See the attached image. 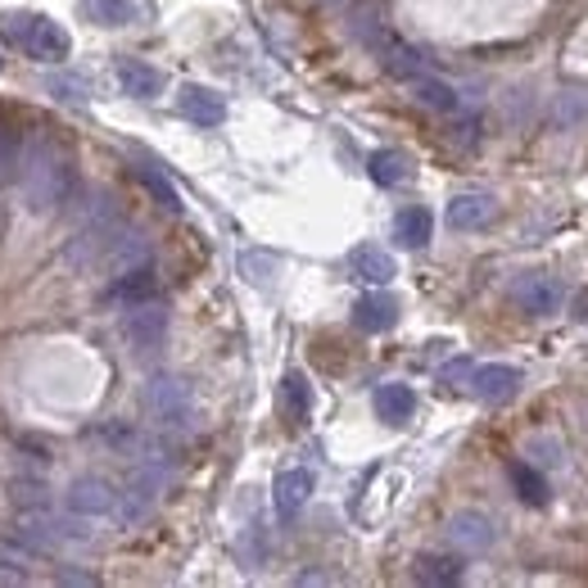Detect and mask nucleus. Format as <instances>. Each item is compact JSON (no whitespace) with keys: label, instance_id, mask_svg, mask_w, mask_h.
Segmentation results:
<instances>
[{"label":"nucleus","instance_id":"nucleus-1","mask_svg":"<svg viewBox=\"0 0 588 588\" xmlns=\"http://www.w3.org/2000/svg\"><path fill=\"white\" fill-rule=\"evenodd\" d=\"M19 185H23L27 204H33L37 213H50L59 204H69V195L77 191V172H73L69 149L59 145L50 132L27 136L23 159H19Z\"/></svg>","mask_w":588,"mask_h":588},{"label":"nucleus","instance_id":"nucleus-2","mask_svg":"<svg viewBox=\"0 0 588 588\" xmlns=\"http://www.w3.org/2000/svg\"><path fill=\"white\" fill-rule=\"evenodd\" d=\"M0 33H5L19 50L41 59V64H59V59H69V50H73L64 27H59L50 14H33V10L5 14V19H0Z\"/></svg>","mask_w":588,"mask_h":588},{"label":"nucleus","instance_id":"nucleus-3","mask_svg":"<svg viewBox=\"0 0 588 588\" xmlns=\"http://www.w3.org/2000/svg\"><path fill=\"white\" fill-rule=\"evenodd\" d=\"M145 417L159 430H191L195 425V394L177 376H154L145 385Z\"/></svg>","mask_w":588,"mask_h":588},{"label":"nucleus","instance_id":"nucleus-4","mask_svg":"<svg viewBox=\"0 0 588 588\" xmlns=\"http://www.w3.org/2000/svg\"><path fill=\"white\" fill-rule=\"evenodd\" d=\"M164 484H168V461H159V457L136 461V471L128 476V484H122V499H118V507H113V512H118V520H128V525L145 520V516H149V507L159 503Z\"/></svg>","mask_w":588,"mask_h":588},{"label":"nucleus","instance_id":"nucleus-5","mask_svg":"<svg viewBox=\"0 0 588 588\" xmlns=\"http://www.w3.org/2000/svg\"><path fill=\"white\" fill-rule=\"evenodd\" d=\"M122 339L132 345L136 358H149L164 349L168 339V313L159 299H145V303H132L128 313H122Z\"/></svg>","mask_w":588,"mask_h":588},{"label":"nucleus","instance_id":"nucleus-6","mask_svg":"<svg viewBox=\"0 0 588 588\" xmlns=\"http://www.w3.org/2000/svg\"><path fill=\"white\" fill-rule=\"evenodd\" d=\"M512 299L520 313H530V317H552V313H562V286L552 281V276H535V272H525L512 281Z\"/></svg>","mask_w":588,"mask_h":588},{"label":"nucleus","instance_id":"nucleus-7","mask_svg":"<svg viewBox=\"0 0 588 588\" xmlns=\"http://www.w3.org/2000/svg\"><path fill=\"white\" fill-rule=\"evenodd\" d=\"M461 385H467L480 404H507V398L520 389V371L507 367V362H480V367L467 371Z\"/></svg>","mask_w":588,"mask_h":588},{"label":"nucleus","instance_id":"nucleus-8","mask_svg":"<svg viewBox=\"0 0 588 588\" xmlns=\"http://www.w3.org/2000/svg\"><path fill=\"white\" fill-rule=\"evenodd\" d=\"M177 109H181V118H191L195 128H223L227 122V100L213 86H200V82H185L177 91Z\"/></svg>","mask_w":588,"mask_h":588},{"label":"nucleus","instance_id":"nucleus-9","mask_svg":"<svg viewBox=\"0 0 588 588\" xmlns=\"http://www.w3.org/2000/svg\"><path fill=\"white\" fill-rule=\"evenodd\" d=\"M493 539H499V530H493V520L484 512H457L448 520V543L457 552H489Z\"/></svg>","mask_w":588,"mask_h":588},{"label":"nucleus","instance_id":"nucleus-10","mask_svg":"<svg viewBox=\"0 0 588 588\" xmlns=\"http://www.w3.org/2000/svg\"><path fill=\"white\" fill-rule=\"evenodd\" d=\"M113 507H118V493H113L109 480L82 476V480L69 484V512H77V516H109Z\"/></svg>","mask_w":588,"mask_h":588},{"label":"nucleus","instance_id":"nucleus-11","mask_svg":"<svg viewBox=\"0 0 588 588\" xmlns=\"http://www.w3.org/2000/svg\"><path fill=\"white\" fill-rule=\"evenodd\" d=\"M349 272L362 286H389L398 276V263H394L389 250H381V244H358V250L349 254Z\"/></svg>","mask_w":588,"mask_h":588},{"label":"nucleus","instance_id":"nucleus-12","mask_svg":"<svg viewBox=\"0 0 588 588\" xmlns=\"http://www.w3.org/2000/svg\"><path fill=\"white\" fill-rule=\"evenodd\" d=\"M493 218H499V200L480 195V191L457 195V200L448 204V227H453V231H484Z\"/></svg>","mask_w":588,"mask_h":588},{"label":"nucleus","instance_id":"nucleus-13","mask_svg":"<svg viewBox=\"0 0 588 588\" xmlns=\"http://www.w3.org/2000/svg\"><path fill=\"white\" fill-rule=\"evenodd\" d=\"M118 86L132 100H159L164 96V73L145 64V59H118Z\"/></svg>","mask_w":588,"mask_h":588},{"label":"nucleus","instance_id":"nucleus-14","mask_svg":"<svg viewBox=\"0 0 588 588\" xmlns=\"http://www.w3.org/2000/svg\"><path fill=\"white\" fill-rule=\"evenodd\" d=\"M159 295V272H154L149 263L132 267V272H118L113 276V286H109V303H122V308H132V303H145Z\"/></svg>","mask_w":588,"mask_h":588},{"label":"nucleus","instance_id":"nucleus-15","mask_svg":"<svg viewBox=\"0 0 588 588\" xmlns=\"http://www.w3.org/2000/svg\"><path fill=\"white\" fill-rule=\"evenodd\" d=\"M371 408H376L381 421L404 425V421H412V412H417V394H412V385H404V381H385V385H376V394H371Z\"/></svg>","mask_w":588,"mask_h":588},{"label":"nucleus","instance_id":"nucleus-16","mask_svg":"<svg viewBox=\"0 0 588 588\" xmlns=\"http://www.w3.org/2000/svg\"><path fill=\"white\" fill-rule=\"evenodd\" d=\"M394 322H398V299L385 295V290H371V295H362V299L353 303V326H358V331L381 335V331H389Z\"/></svg>","mask_w":588,"mask_h":588},{"label":"nucleus","instance_id":"nucleus-17","mask_svg":"<svg viewBox=\"0 0 588 588\" xmlns=\"http://www.w3.org/2000/svg\"><path fill=\"white\" fill-rule=\"evenodd\" d=\"M313 471H281L276 476V484H272V499H276V512H281L286 520L290 516H299L303 507H308V499H313Z\"/></svg>","mask_w":588,"mask_h":588},{"label":"nucleus","instance_id":"nucleus-18","mask_svg":"<svg viewBox=\"0 0 588 588\" xmlns=\"http://www.w3.org/2000/svg\"><path fill=\"white\" fill-rule=\"evenodd\" d=\"M408 86H412V96H417L425 109H440V113H457V109H461L457 91H453L440 73H430V69H421L417 77H408Z\"/></svg>","mask_w":588,"mask_h":588},{"label":"nucleus","instance_id":"nucleus-19","mask_svg":"<svg viewBox=\"0 0 588 588\" xmlns=\"http://www.w3.org/2000/svg\"><path fill=\"white\" fill-rule=\"evenodd\" d=\"M430 208H421V204H408V208H398L394 213V240L404 244V250H425L430 244Z\"/></svg>","mask_w":588,"mask_h":588},{"label":"nucleus","instance_id":"nucleus-20","mask_svg":"<svg viewBox=\"0 0 588 588\" xmlns=\"http://www.w3.org/2000/svg\"><path fill=\"white\" fill-rule=\"evenodd\" d=\"M367 172H371V181H376V185H404L412 177V159L404 149H376L367 159Z\"/></svg>","mask_w":588,"mask_h":588},{"label":"nucleus","instance_id":"nucleus-21","mask_svg":"<svg viewBox=\"0 0 588 588\" xmlns=\"http://www.w3.org/2000/svg\"><path fill=\"white\" fill-rule=\"evenodd\" d=\"M82 19L96 27H128L141 19V10L132 0H82Z\"/></svg>","mask_w":588,"mask_h":588},{"label":"nucleus","instance_id":"nucleus-22","mask_svg":"<svg viewBox=\"0 0 588 588\" xmlns=\"http://www.w3.org/2000/svg\"><path fill=\"white\" fill-rule=\"evenodd\" d=\"M281 412H286L295 425H303L308 412H313V385H308L303 371H290V376L281 381Z\"/></svg>","mask_w":588,"mask_h":588},{"label":"nucleus","instance_id":"nucleus-23","mask_svg":"<svg viewBox=\"0 0 588 588\" xmlns=\"http://www.w3.org/2000/svg\"><path fill=\"white\" fill-rule=\"evenodd\" d=\"M512 484L520 493V503H535V507L548 503V480L530 467V461H512Z\"/></svg>","mask_w":588,"mask_h":588},{"label":"nucleus","instance_id":"nucleus-24","mask_svg":"<svg viewBox=\"0 0 588 588\" xmlns=\"http://www.w3.org/2000/svg\"><path fill=\"white\" fill-rule=\"evenodd\" d=\"M417 579H425V584H457L461 579V562H457V556H421Z\"/></svg>","mask_w":588,"mask_h":588},{"label":"nucleus","instance_id":"nucleus-25","mask_svg":"<svg viewBox=\"0 0 588 588\" xmlns=\"http://www.w3.org/2000/svg\"><path fill=\"white\" fill-rule=\"evenodd\" d=\"M136 177L145 181V191H149L154 200H159V204H164L168 213H181V195H177V185H172V181H168L164 172H154L149 164H141V168H136Z\"/></svg>","mask_w":588,"mask_h":588},{"label":"nucleus","instance_id":"nucleus-26","mask_svg":"<svg viewBox=\"0 0 588 588\" xmlns=\"http://www.w3.org/2000/svg\"><path fill=\"white\" fill-rule=\"evenodd\" d=\"M19 159H23V141L10 128H0V185H10L19 177Z\"/></svg>","mask_w":588,"mask_h":588},{"label":"nucleus","instance_id":"nucleus-27","mask_svg":"<svg viewBox=\"0 0 588 588\" xmlns=\"http://www.w3.org/2000/svg\"><path fill=\"white\" fill-rule=\"evenodd\" d=\"M46 86L55 91L59 100H69V105H82V100H91V82H86V77H69V73H55V77H46Z\"/></svg>","mask_w":588,"mask_h":588},{"label":"nucleus","instance_id":"nucleus-28","mask_svg":"<svg viewBox=\"0 0 588 588\" xmlns=\"http://www.w3.org/2000/svg\"><path fill=\"white\" fill-rule=\"evenodd\" d=\"M240 267H244V272H254L250 281H254V286H263L267 276L276 272V259H272V254H244V259H240Z\"/></svg>","mask_w":588,"mask_h":588}]
</instances>
